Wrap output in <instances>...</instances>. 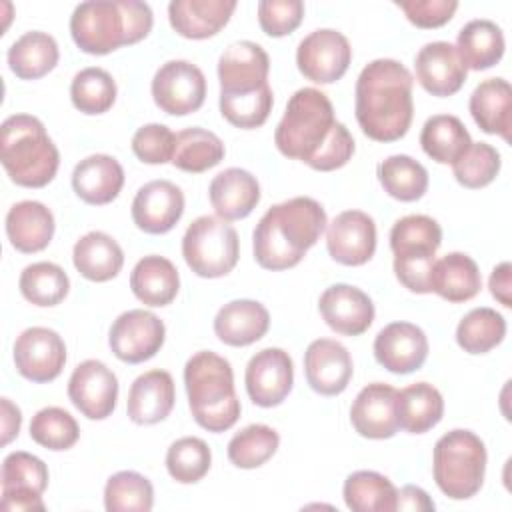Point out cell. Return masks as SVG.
I'll return each mask as SVG.
<instances>
[{
    "label": "cell",
    "mask_w": 512,
    "mask_h": 512,
    "mask_svg": "<svg viewBox=\"0 0 512 512\" xmlns=\"http://www.w3.org/2000/svg\"><path fill=\"white\" fill-rule=\"evenodd\" d=\"M176 134L164 124H144L132 136V152L144 164L172 162Z\"/></svg>",
    "instance_id": "f907efd6"
},
{
    "label": "cell",
    "mask_w": 512,
    "mask_h": 512,
    "mask_svg": "<svg viewBox=\"0 0 512 512\" xmlns=\"http://www.w3.org/2000/svg\"><path fill=\"white\" fill-rule=\"evenodd\" d=\"M14 364L26 380L50 382L60 376L66 364V344L52 328H26L14 342Z\"/></svg>",
    "instance_id": "9a60e30c"
},
{
    "label": "cell",
    "mask_w": 512,
    "mask_h": 512,
    "mask_svg": "<svg viewBox=\"0 0 512 512\" xmlns=\"http://www.w3.org/2000/svg\"><path fill=\"white\" fill-rule=\"evenodd\" d=\"M154 506L152 482L134 470L112 474L104 486V508L108 512H148Z\"/></svg>",
    "instance_id": "f6af8a7d"
},
{
    "label": "cell",
    "mask_w": 512,
    "mask_h": 512,
    "mask_svg": "<svg viewBox=\"0 0 512 512\" xmlns=\"http://www.w3.org/2000/svg\"><path fill=\"white\" fill-rule=\"evenodd\" d=\"M174 400L176 392L170 372L156 368L140 374L132 382L126 412L134 424H158L172 412Z\"/></svg>",
    "instance_id": "484cf974"
},
{
    "label": "cell",
    "mask_w": 512,
    "mask_h": 512,
    "mask_svg": "<svg viewBox=\"0 0 512 512\" xmlns=\"http://www.w3.org/2000/svg\"><path fill=\"white\" fill-rule=\"evenodd\" d=\"M396 416L402 430L424 434L444 416L442 394L428 382L410 384L396 394Z\"/></svg>",
    "instance_id": "d590c367"
},
{
    "label": "cell",
    "mask_w": 512,
    "mask_h": 512,
    "mask_svg": "<svg viewBox=\"0 0 512 512\" xmlns=\"http://www.w3.org/2000/svg\"><path fill=\"white\" fill-rule=\"evenodd\" d=\"M244 384L250 400L262 408H274L286 400L294 384V364L286 350L264 348L246 366Z\"/></svg>",
    "instance_id": "2e32d148"
},
{
    "label": "cell",
    "mask_w": 512,
    "mask_h": 512,
    "mask_svg": "<svg viewBox=\"0 0 512 512\" xmlns=\"http://www.w3.org/2000/svg\"><path fill=\"white\" fill-rule=\"evenodd\" d=\"M342 496L354 512H394L398 490L384 474L358 470L344 480Z\"/></svg>",
    "instance_id": "f35d334b"
},
{
    "label": "cell",
    "mask_w": 512,
    "mask_h": 512,
    "mask_svg": "<svg viewBox=\"0 0 512 512\" xmlns=\"http://www.w3.org/2000/svg\"><path fill=\"white\" fill-rule=\"evenodd\" d=\"M436 486L452 500L472 498L484 484L486 446L472 430H450L438 438L432 454Z\"/></svg>",
    "instance_id": "ba28073f"
},
{
    "label": "cell",
    "mask_w": 512,
    "mask_h": 512,
    "mask_svg": "<svg viewBox=\"0 0 512 512\" xmlns=\"http://www.w3.org/2000/svg\"><path fill=\"white\" fill-rule=\"evenodd\" d=\"M280 436L266 424H250L228 442V460L236 468L252 470L266 464L278 450Z\"/></svg>",
    "instance_id": "bcb514c9"
},
{
    "label": "cell",
    "mask_w": 512,
    "mask_h": 512,
    "mask_svg": "<svg viewBox=\"0 0 512 512\" xmlns=\"http://www.w3.org/2000/svg\"><path fill=\"white\" fill-rule=\"evenodd\" d=\"M154 104L172 116H186L206 100V78L202 70L188 60H168L162 64L150 84Z\"/></svg>",
    "instance_id": "8fae6325"
},
{
    "label": "cell",
    "mask_w": 512,
    "mask_h": 512,
    "mask_svg": "<svg viewBox=\"0 0 512 512\" xmlns=\"http://www.w3.org/2000/svg\"><path fill=\"white\" fill-rule=\"evenodd\" d=\"M0 160L14 184L42 188L54 180L60 152L36 116L14 114L0 128Z\"/></svg>",
    "instance_id": "8992f818"
},
{
    "label": "cell",
    "mask_w": 512,
    "mask_h": 512,
    "mask_svg": "<svg viewBox=\"0 0 512 512\" xmlns=\"http://www.w3.org/2000/svg\"><path fill=\"white\" fill-rule=\"evenodd\" d=\"M376 362L392 374H410L428 358V338L412 322H390L374 338Z\"/></svg>",
    "instance_id": "ffe728a7"
},
{
    "label": "cell",
    "mask_w": 512,
    "mask_h": 512,
    "mask_svg": "<svg viewBox=\"0 0 512 512\" xmlns=\"http://www.w3.org/2000/svg\"><path fill=\"white\" fill-rule=\"evenodd\" d=\"M376 174L384 192L400 202L420 200L428 190L426 168L406 154H394L384 158L378 164Z\"/></svg>",
    "instance_id": "60d3db41"
},
{
    "label": "cell",
    "mask_w": 512,
    "mask_h": 512,
    "mask_svg": "<svg viewBox=\"0 0 512 512\" xmlns=\"http://www.w3.org/2000/svg\"><path fill=\"white\" fill-rule=\"evenodd\" d=\"M434 500L420 488L406 484L398 490L396 496V510H434Z\"/></svg>",
    "instance_id": "11a10c76"
},
{
    "label": "cell",
    "mask_w": 512,
    "mask_h": 512,
    "mask_svg": "<svg viewBox=\"0 0 512 512\" xmlns=\"http://www.w3.org/2000/svg\"><path fill=\"white\" fill-rule=\"evenodd\" d=\"M440 244L442 228L426 214H408L394 222L390 230L394 274L406 290L416 294L432 292L430 272Z\"/></svg>",
    "instance_id": "52a82bcc"
},
{
    "label": "cell",
    "mask_w": 512,
    "mask_h": 512,
    "mask_svg": "<svg viewBox=\"0 0 512 512\" xmlns=\"http://www.w3.org/2000/svg\"><path fill=\"white\" fill-rule=\"evenodd\" d=\"M22 296L36 306H56L70 290L68 274L54 262L28 264L18 280Z\"/></svg>",
    "instance_id": "ee69618b"
},
{
    "label": "cell",
    "mask_w": 512,
    "mask_h": 512,
    "mask_svg": "<svg viewBox=\"0 0 512 512\" xmlns=\"http://www.w3.org/2000/svg\"><path fill=\"white\" fill-rule=\"evenodd\" d=\"M72 262L86 280L108 282L122 270L124 252L110 234L92 230L74 244Z\"/></svg>",
    "instance_id": "d6a6232c"
},
{
    "label": "cell",
    "mask_w": 512,
    "mask_h": 512,
    "mask_svg": "<svg viewBox=\"0 0 512 512\" xmlns=\"http://www.w3.org/2000/svg\"><path fill=\"white\" fill-rule=\"evenodd\" d=\"M412 74L392 58L366 64L356 80L354 112L362 132L376 142L400 140L414 116Z\"/></svg>",
    "instance_id": "7a4b0ae2"
},
{
    "label": "cell",
    "mask_w": 512,
    "mask_h": 512,
    "mask_svg": "<svg viewBox=\"0 0 512 512\" xmlns=\"http://www.w3.org/2000/svg\"><path fill=\"white\" fill-rule=\"evenodd\" d=\"M60 52L56 40L40 30L22 34L8 48V66L20 80H38L52 72Z\"/></svg>",
    "instance_id": "8d00e7d4"
},
{
    "label": "cell",
    "mask_w": 512,
    "mask_h": 512,
    "mask_svg": "<svg viewBox=\"0 0 512 512\" xmlns=\"http://www.w3.org/2000/svg\"><path fill=\"white\" fill-rule=\"evenodd\" d=\"M396 6L418 28H440L458 10L456 0H398Z\"/></svg>",
    "instance_id": "f5cc1de1"
},
{
    "label": "cell",
    "mask_w": 512,
    "mask_h": 512,
    "mask_svg": "<svg viewBox=\"0 0 512 512\" xmlns=\"http://www.w3.org/2000/svg\"><path fill=\"white\" fill-rule=\"evenodd\" d=\"M184 214V194L170 180L144 184L132 200V220L146 234L170 232Z\"/></svg>",
    "instance_id": "44dd1931"
},
{
    "label": "cell",
    "mask_w": 512,
    "mask_h": 512,
    "mask_svg": "<svg viewBox=\"0 0 512 512\" xmlns=\"http://www.w3.org/2000/svg\"><path fill=\"white\" fill-rule=\"evenodd\" d=\"M326 224L322 204L310 196L274 204L258 220L252 234L256 262L274 272L294 268L318 242Z\"/></svg>",
    "instance_id": "3957f363"
},
{
    "label": "cell",
    "mask_w": 512,
    "mask_h": 512,
    "mask_svg": "<svg viewBox=\"0 0 512 512\" xmlns=\"http://www.w3.org/2000/svg\"><path fill=\"white\" fill-rule=\"evenodd\" d=\"M270 328V314L264 304L248 298L224 304L214 318V332L228 346H250Z\"/></svg>",
    "instance_id": "f1b7e54d"
},
{
    "label": "cell",
    "mask_w": 512,
    "mask_h": 512,
    "mask_svg": "<svg viewBox=\"0 0 512 512\" xmlns=\"http://www.w3.org/2000/svg\"><path fill=\"white\" fill-rule=\"evenodd\" d=\"M208 198L218 218L226 222L242 220L258 206L260 184L244 168H226L212 178Z\"/></svg>",
    "instance_id": "d4e9b609"
},
{
    "label": "cell",
    "mask_w": 512,
    "mask_h": 512,
    "mask_svg": "<svg viewBox=\"0 0 512 512\" xmlns=\"http://www.w3.org/2000/svg\"><path fill=\"white\" fill-rule=\"evenodd\" d=\"M352 62L348 38L332 28H320L304 36L296 48V66L304 78L316 84L340 80Z\"/></svg>",
    "instance_id": "7c38bea8"
},
{
    "label": "cell",
    "mask_w": 512,
    "mask_h": 512,
    "mask_svg": "<svg viewBox=\"0 0 512 512\" xmlns=\"http://www.w3.org/2000/svg\"><path fill=\"white\" fill-rule=\"evenodd\" d=\"M124 186V170L114 156L92 154L80 160L72 172L76 196L92 206L110 204Z\"/></svg>",
    "instance_id": "83f0119b"
},
{
    "label": "cell",
    "mask_w": 512,
    "mask_h": 512,
    "mask_svg": "<svg viewBox=\"0 0 512 512\" xmlns=\"http://www.w3.org/2000/svg\"><path fill=\"white\" fill-rule=\"evenodd\" d=\"M2 444L6 446L12 438L18 436L22 424V412L8 398H2Z\"/></svg>",
    "instance_id": "9f6ffc18"
},
{
    "label": "cell",
    "mask_w": 512,
    "mask_h": 512,
    "mask_svg": "<svg viewBox=\"0 0 512 512\" xmlns=\"http://www.w3.org/2000/svg\"><path fill=\"white\" fill-rule=\"evenodd\" d=\"M396 394L398 390L384 382L364 386L350 408V422L354 430L370 440L392 438L400 430L396 416Z\"/></svg>",
    "instance_id": "7402d4cb"
},
{
    "label": "cell",
    "mask_w": 512,
    "mask_h": 512,
    "mask_svg": "<svg viewBox=\"0 0 512 512\" xmlns=\"http://www.w3.org/2000/svg\"><path fill=\"white\" fill-rule=\"evenodd\" d=\"M188 406L198 426L208 432H226L240 418V400L234 388V372L226 358L202 350L184 366Z\"/></svg>",
    "instance_id": "5b68a950"
},
{
    "label": "cell",
    "mask_w": 512,
    "mask_h": 512,
    "mask_svg": "<svg viewBox=\"0 0 512 512\" xmlns=\"http://www.w3.org/2000/svg\"><path fill=\"white\" fill-rule=\"evenodd\" d=\"M302 18L304 4L300 0H262L258 4V24L272 38L292 34Z\"/></svg>",
    "instance_id": "816d5d0a"
},
{
    "label": "cell",
    "mask_w": 512,
    "mask_h": 512,
    "mask_svg": "<svg viewBox=\"0 0 512 512\" xmlns=\"http://www.w3.org/2000/svg\"><path fill=\"white\" fill-rule=\"evenodd\" d=\"M268 74L270 58L260 44L252 40L230 44L218 58L220 102L254 98L272 90Z\"/></svg>",
    "instance_id": "30bf717a"
},
{
    "label": "cell",
    "mask_w": 512,
    "mask_h": 512,
    "mask_svg": "<svg viewBox=\"0 0 512 512\" xmlns=\"http://www.w3.org/2000/svg\"><path fill=\"white\" fill-rule=\"evenodd\" d=\"M490 294L506 308L512 306V266L510 262H500L488 280Z\"/></svg>",
    "instance_id": "db71d44e"
},
{
    "label": "cell",
    "mask_w": 512,
    "mask_h": 512,
    "mask_svg": "<svg viewBox=\"0 0 512 512\" xmlns=\"http://www.w3.org/2000/svg\"><path fill=\"white\" fill-rule=\"evenodd\" d=\"M166 338L164 322L142 308L122 312L110 326L108 344L114 356L126 364H140L160 352Z\"/></svg>",
    "instance_id": "4fadbf2b"
},
{
    "label": "cell",
    "mask_w": 512,
    "mask_h": 512,
    "mask_svg": "<svg viewBox=\"0 0 512 512\" xmlns=\"http://www.w3.org/2000/svg\"><path fill=\"white\" fill-rule=\"evenodd\" d=\"M70 402L90 420L108 418L118 400V378L100 360L80 362L68 380Z\"/></svg>",
    "instance_id": "e0dca14e"
},
{
    "label": "cell",
    "mask_w": 512,
    "mask_h": 512,
    "mask_svg": "<svg viewBox=\"0 0 512 512\" xmlns=\"http://www.w3.org/2000/svg\"><path fill=\"white\" fill-rule=\"evenodd\" d=\"M132 294L146 306H166L180 290V276L176 266L158 254L144 256L136 262L130 274Z\"/></svg>",
    "instance_id": "836d02e7"
},
{
    "label": "cell",
    "mask_w": 512,
    "mask_h": 512,
    "mask_svg": "<svg viewBox=\"0 0 512 512\" xmlns=\"http://www.w3.org/2000/svg\"><path fill=\"white\" fill-rule=\"evenodd\" d=\"M234 10V0H172L168 4V20L176 34L204 40L218 34Z\"/></svg>",
    "instance_id": "4316f807"
},
{
    "label": "cell",
    "mask_w": 512,
    "mask_h": 512,
    "mask_svg": "<svg viewBox=\"0 0 512 512\" xmlns=\"http://www.w3.org/2000/svg\"><path fill=\"white\" fill-rule=\"evenodd\" d=\"M48 486L46 464L30 452H10L2 462V508L8 512L44 510Z\"/></svg>",
    "instance_id": "5bb4252c"
},
{
    "label": "cell",
    "mask_w": 512,
    "mask_h": 512,
    "mask_svg": "<svg viewBox=\"0 0 512 512\" xmlns=\"http://www.w3.org/2000/svg\"><path fill=\"white\" fill-rule=\"evenodd\" d=\"M274 144L286 158L318 172L338 170L354 154L352 134L336 120L330 98L318 88H300L290 96Z\"/></svg>",
    "instance_id": "6da1fadb"
},
{
    "label": "cell",
    "mask_w": 512,
    "mask_h": 512,
    "mask_svg": "<svg viewBox=\"0 0 512 512\" xmlns=\"http://www.w3.org/2000/svg\"><path fill=\"white\" fill-rule=\"evenodd\" d=\"M212 464L208 444L198 436H184L170 444L166 452V470L180 484H196Z\"/></svg>",
    "instance_id": "7dc6e473"
},
{
    "label": "cell",
    "mask_w": 512,
    "mask_h": 512,
    "mask_svg": "<svg viewBox=\"0 0 512 512\" xmlns=\"http://www.w3.org/2000/svg\"><path fill=\"white\" fill-rule=\"evenodd\" d=\"M470 114L486 134H498L510 142L512 88L504 78H488L470 94Z\"/></svg>",
    "instance_id": "4dcf8cb0"
},
{
    "label": "cell",
    "mask_w": 512,
    "mask_h": 512,
    "mask_svg": "<svg viewBox=\"0 0 512 512\" xmlns=\"http://www.w3.org/2000/svg\"><path fill=\"white\" fill-rule=\"evenodd\" d=\"M116 82L104 68L88 66L72 78L70 100L82 114H104L116 102Z\"/></svg>",
    "instance_id": "7bdbcfd3"
},
{
    "label": "cell",
    "mask_w": 512,
    "mask_h": 512,
    "mask_svg": "<svg viewBox=\"0 0 512 512\" xmlns=\"http://www.w3.org/2000/svg\"><path fill=\"white\" fill-rule=\"evenodd\" d=\"M354 364L348 348L332 338H318L304 352L308 386L322 396L342 394L352 378Z\"/></svg>",
    "instance_id": "d6986e66"
},
{
    "label": "cell",
    "mask_w": 512,
    "mask_h": 512,
    "mask_svg": "<svg viewBox=\"0 0 512 512\" xmlns=\"http://www.w3.org/2000/svg\"><path fill=\"white\" fill-rule=\"evenodd\" d=\"M318 310L324 322L344 336H360L374 322V304L370 296L350 284L328 286L318 300Z\"/></svg>",
    "instance_id": "603a6c76"
},
{
    "label": "cell",
    "mask_w": 512,
    "mask_h": 512,
    "mask_svg": "<svg viewBox=\"0 0 512 512\" xmlns=\"http://www.w3.org/2000/svg\"><path fill=\"white\" fill-rule=\"evenodd\" d=\"M470 144L472 138L466 126L452 114L430 116L420 132L422 150L438 164H454Z\"/></svg>",
    "instance_id": "74e56055"
},
{
    "label": "cell",
    "mask_w": 512,
    "mask_h": 512,
    "mask_svg": "<svg viewBox=\"0 0 512 512\" xmlns=\"http://www.w3.org/2000/svg\"><path fill=\"white\" fill-rule=\"evenodd\" d=\"M504 32L486 18L470 20L456 38V52L466 70H488L496 66L504 56Z\"/></svg>",
    "instance_id": "e575fe53"
},
{
    "label": "cell",
    "mask_w": 512,
    "mask_h": 512,
    "mask_svg": "<svg viewBox=\"0 0 512 512\" xmlns=\"http://www.w3.org/2000/svg\"><path fill=\"white\" fill-rule=\"evenodd\" d=\"M182 256L200 278H220L234 270L240 256L236 230L218 216H198L182 238Z\"/></svg>",
    "instance_id": "9c48e42d"
},
{
    "label": "cell",
    "mask_w": 512,
    "mask_h": 512,
    "mask_svg": "<svg viewBox=\"0 0 512 512\" xmlns=\"http://www.w3.org/2000/svg\"><path fill=\"white\" fill-rule=\"evenodd\" d=\"M54 214L42 202L22 200L10 206L6 214V236L22 254L44 250L54 236Z\"/></svg>",
    "instance_id": "f546056e"
},
{
    "label": "cell",
    "mask_w": 512,
    "mask_h": 512,
    "mask_svg": "<svg viewBox=\"0 0 512 512\" xmlns=\"http://www.w3.org/2000/svg\"><path fill=\"white\" fill-rule=\"evenodd\" d=\"M154 24L152 10L138 0H90L74 8L70 34L74 44L94 56L144 40Z\"/></svg>",
    "instance_id": "277c9868"
},
{
    "label": "cell",
    "mask_w": 512,
    "mask_h": 512,
    "mask_svg": "<svg viewBox=\"0 0 512 512\" xmlns=\"http://www.w3.org/2000/svg\"><path fill=\"white\" fill-rule=\"evenodd\" d=\"M500 152L488 142H472L466 152L452 164L458 184L464 188H484L500 172Z\"/></svg>",
    "instance_id": "681fc988"
},
{
    "label": "cell",
    "mask_w": 512,
    "mask_h": 512,
    "mask_svg": "<svg viewBox=\"0 0 512 512\" xmlns=\"http://www.w3.org/2000/svg\"><path fill=\"white\" fill-rule=\"evenodd\" d=\"M416 80L432 96H452L466 82V66L462 64L456 46L450 42H428L424 44L416 58Z\"/></svg>",
    "instance_id": "cb8c5ba5"
},
{
    "label": "cell",
    "mask_w": 512,
    "mask_h": 512,
    "mask_svg": "<svg viewBox=\"0 0 512 512\" xmlns=\"http://www.w3.org/2000/svg\"><path fill=\"white\" fill-rule=\"evenodd\" d=\"M482 288V274L474 258L464 252H450L434 262L430 290L448 302H468Z\"/></svg>",
    "instance_id": "1f68e13d"
},
{
    "label": "cell",
    "mask_w": 512,
    "mask_h": 512,
    "mask_svg": "<svg viewBox=\"0 0 512 512\" xmlns=\"http://www.w3.org/2000/svg\"><path fill=\"white\" fill-rule=\"evenodd\" d=\"M30 438L48 450H68L80 438L76 418L58 406H46L32 416Z\"/></svg>",
    "instance_id": "c3c4849f"
},
{
    "label": "cell",
    "mask_w": 512,
    "mask_h": 512,
    "mask_svg": "<svg viewBox=\"0 0 512 512\" xmlns=\"http://www.w3.org/2000/svg\"><path fill=\"white\" fill-rule=\"evenodd\" d=\"M224 154V142L214 132L200 126H192L176 134L172 164L178 170L200 174L218 166L224 160Z\"/></svg>",
    "instance_id": "ab89813d"
},
{
    "label": "cell",
    "mask_w": 512,
    "mask_h": 512,
    "mask_svg": "<svg viewBox=\"0 0 512 512\" xmlns=\"http://www.w3.org/2000/svg\"><path fill=\"white\" fill-rule=\"evenodd\" d=\"M506 336V320L488 306L470 310L456 328V342L468 354H486Z\"/></svg>",
    "instance_id": "b9f144b4"
},
{
    "label": "cell",
    "mask_w": 512,
    "mask_h": 512,
    "mask_svg": "<svg viewBox=\"0 0 512 512\" xmlns=\"http://www.w3.org/2000/svg\"><path fill=\"white\" fill-rule=\"evenodd\" d=\"M326 248L332 260L344 266H362L376 252L374 218L362 210L340 212L326 230Z\"/></svg>",
    "instance_id": "ac0fdd59"
}]
</instances>
